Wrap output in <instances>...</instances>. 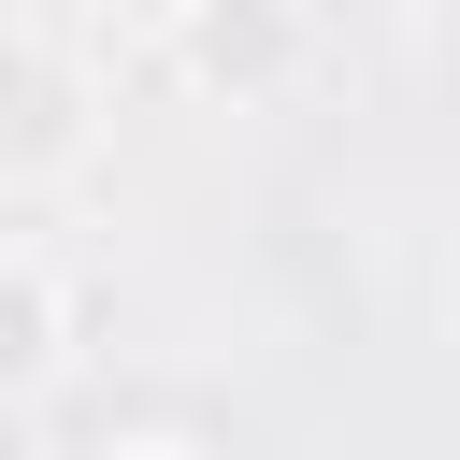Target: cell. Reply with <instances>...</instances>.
<instances>
[{
  "instance_id": "6da1fadb",
  "label": "cell",
  "mask_w": 460,
  "mask_h": 460,
  "mask_svg": "<svg viewBox=\"0 0 460 460\" xmlns=\"http://www.w3.org/2000/svg\"><path fill=\"white\" fill-rule=\"evenodd\" d=\"M101 158V72L58 29H0V201H43Z\"/></svg>"
},
{
  "instance_id": "7a4b0ae2",
  "label": "cell",
  "mask_w": 460,
  "mask_h": 460,
  "mask_svg": "<svg viewBox=\"0 0 460 460\" xmlns=\"http://www.w3.org/2000/svg\"><path fill=\"white\" fill-rule=\"evenodd\" d=\"M158 72L187 101H273L302 72V14L288 0H172L158 14Z\"/></svg>"
},
{
  "instance_id": "3957f363",
  "label": "cell",
  "mask_w": 460,
  "mask_h": 460,
  "mask_svg": "<svg viewBox=\"0 0 460 460\" xmlns=\"http://www.w3.org/2000/svg\"><path fill=\"white\" fill-rule=\"evenodd\" d=\"M58 374H72V288H58V259L0 244V417H29Z\"/></svg>"
},
{
  "instance_id": "277c9868",
  "label": "cell",
  "mask_w": 460,
  "mask_h": 460,
  "mask_svg": "<svg viewBox=\"0 0 460 460\" xmlns=\"http://www.w3.org/2000/svg\"><path fill=\"white\" fill-rule=\"evenodd\" d=\"M86 460H230V431L216 417H187V402H144V417H101V446Z\"/></svg>"
},
{
  "instance_id": "5b68a950",
  "label": "cell",
  "mask_w": 460,
  "mask_h": 460,
  "mask_svg": "<svg viewBox=\"0 0 460 460\" xmlns=\"http://www.w3.org/2000/svg\"><path fill=\"white\" fill-rule=\"evenodd\" d=\"M0 460H29V446H14V417H0Z\"/></svg>"
}]
</instances>
